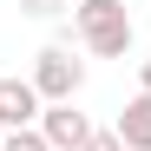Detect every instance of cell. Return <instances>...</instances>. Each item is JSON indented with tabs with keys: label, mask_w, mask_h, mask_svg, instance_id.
Returning a JSON list of instances; mask_svg holds the SVG:
<instances>
[{
	"label": "cell",
	"mask_w": 151,
	"mask_h": 151,
	"mask_svg": "<svg viewBox=\"0 0 151 151\" xmlns=\"http://www.w3.org/2000/svg\"><path fill=\"white\" fill-rule=\"evenodd\" d=\"M72 27H79V46L92 59H132V13L125 0H79L72 7Z\"/></svg>",
	"instance_id": "obj_1"
},
{
	"label": "cell",
	"mask_w": 151,
	"mask_h": 151,
	"mask_svg": "<svg viewBox=\"0 0 151 151\" xmlns=\"http://www.w3.org/2000/svg\"><path fill=\"white\" fill-rule=\"evenodd\" d=\"M86 86V59H72V46H40L33 53V92L46 105H72Z\"/></svg>",
	"instance_id": "obj_2"
},
{
	"label": "cell",
	"mask_w": 151,
	"mask_h": 151,
	"mask_svg": "<svg viewBox=\"0 0 151 151\" xmlns=\"http://www.w3.org/2000/svg\"><path fill=\"white\" fill-rule=\"evenodd\" d=\"M46 99L33 92V79H0V132H27V125H40Z\"/></svg>",
	"instance_id": "obj_3"
},
{
	"label": "cell",
	"mask_w": 151,
	"mask_h": 151,
	"mask_svg": "<svg viewBox=\"0 0 151 151\" xmlns=\"http://www.w3.org/2000/svg\"><path fill=\"white\" fill-rule=\"evenodd\" d=\"M40 138L53 145V151H86L92 118H86V112H72V105H46V112H40Z\"/></svg>",
	"instance_id": "obj_4"
},
{
	"label": "cell",
	"mask_w": 151,
	"mask_h": 151,
	"mask_svg": "<svg viewBox=\"0 0 151 151\" xmlns=\"http://www.w3.org/2000/svg\"><path fill=\"white\" fill-rule=\"evenodd\" d=\"M112 132H118V145H125V151H151V99H145V92L112 118Z\"/></svg>",
	"instance_id": "obj_5"
},
{
	"label": "cell",
	"mask_w": 151,
	"mask_h": 151,
	"mask_svg": "<svg viewBox=\"0 0 151 151\" xmlns=\"http://www.w3.org/2000/svg\"><path fill=\"white\" fill-rule=\"evenodd\" d=\"M0 151H53V145L40 138V125H27V132H7V138H0Z\"/></svg>",
	"instance_id": "obj_6"
},
{
	"label": "cell",
	"mask_w": 151,
	"mask_h": 151,
	"mask_svg": "<svg viewBox=\"0 0 151 151\" xmlns=\"http://www.w3.org/2000/svg\"><path fill=\"white\" fill-rule=\"evenodd\" d=\"M20 13H27V20H53V13H59V0H20Z\"/></svg>",
	"instance_id": "obj_7"
},
{
	"label": "cell",
	"mask_w": 151,
	"mask_h": 151,
	"mask_svg": "<svg viewBox=\"0 0 151 151\" xmlns=\"http://www.w3.org/2000/svg\"><path fill=\"white\" fill-rule=\"evenodd\" d=\"M86 151H125V145H118V132H92V138H86Z\"/></svg>",
	"instance_id": "obj_8"
},
{
	"label": "cell",
	"mask_w": 151,
	"mask_h": 151,
	"mask_svg": "<svg viewBox=\"0 0 151 151\" xmlns=\"http://www.w3.org/2000/svg\"><path fill=\"white\" fill-rule=\"evenodd\" d=\"M138 92L151 99V59H138Z\"/></svg>",
	"instance_id": "obj_9"
}]
</instances>
